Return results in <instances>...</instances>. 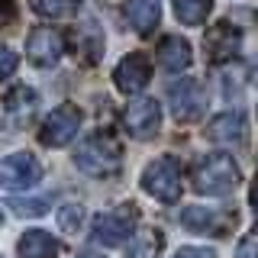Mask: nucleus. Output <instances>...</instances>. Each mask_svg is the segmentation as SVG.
<instances>
[{"label":"nucleus","mask_w":258,"mask_h":258,"mask_svg":"<svg viewBox=\"0 0 258 258\" xmlns=\"http://www.w3.org/2000/svg\"><path fill=\"white\" fill-rule=\"evenodd\" d=\"M78 55L84 64H97L103 58V29L97 20H87L78 29Z\"/></svg>","instance_id":"obj_18"},{"label":"nucleus","mask_w":258,"mask_h":258,"mask_svg":"<svg viewBox=\"0 0 258 258\" xmlns=\"http://www.w3.org/2000/svg\"><path fill=\"white\" fill-rule=\"evenodd\" d=\"M16 255L20 258H58L61 245L45 229H26L20 236V242H16Z\"/></svg>","instance_id":"obj_17"},{"label":"nucleus","mask_w":258,"mask_h":258,"mask_svg":"<svg viewBox=\"0 0 258 258\" xmlns=\"http://www.w3.org/2000/svg\"><path fill=\"white\" fill-rule=\"evenodd\" d=\"M136 223H139V210L136 204H123V207H113V210H103V213L94 216V242L100 245H123V242L136 232Z\"/></svg>","instance_id":"obj_5"},{"label":"nucleus","mask_w":258,"mask_h":258,"mask_svg":"<svg viewBox=\"0 0 258 258\" xmlns=\"http://www.w3.org/2000/svg\"><path fill=\"white\" fill-rule=\"evenodd\" d=\"M139 187L155 197L158 204H177L184 190V168L177 155H158L145 165V171L139 177Z\"/></svg>","instance_id":"obj_3"},{"label":"nucleus","mask_w":258,"mask_h":258,"mask_svg":"<svg viewBox=\"0 0 258 258\" xmlns=\"http://www.w3.org/2000/svg\"><path fill=\"white\" fill-rule=\"evenodd\" d=\"M168 107H171V116L177 123H197V119H204L207 107H210V94H207L204 81L181 78L177 84H171V91H168Z\"/></svg>","instance_id":"obj_4"},{"label":"nucleus","mask_w":258,"mask_h":258,"mask_svg":"<svg viewBox=\"0 0 258 258\" xmlns=\"http://www.w3.org/2000/svg\"><path fill=\"white\" fill-rule=\"evenodd\" d=\"M232 258H258V229H252L248 236L239 239L236 255H232Z\"/></svg>","instance_id":"obj_24"},{"label":"nucleus","mask_w":258,"mask_h":258,"mask_svg":"<svg viewBox=\"0 0 258 258\" xmlns=\"http://www.w3.org/2000/svg\"><path fill=\"white\" fill-rule=\"evenodd\" d=\"M4 110L16 126H29V119L36 116V110H39V94L32 91L29 84H16L4 94Z\"/></svg>","instance_id":"obj_15"},{"label":"nucleus","mask_w":258,"mask_h":258,"mask_svg":"<svg viewBox=\"0 0 258 258\" xmlns=\"http://www.w3.org/2000/svg\"><path fill=\"white\" fill-rule=\"evenodd\" d=\"M155 58H158V64L168 71V75H181V71L190 68L194 48H190V42L184 36H165L158 42V48H155Z\"/></svg>","instance_id":"obj_14"},{"label":"nucleus","mask_w":258,"mask_h":258,"mask_svg":"<svg viewBox=\"0 0 258 258\" xmlns=\"http://www.w3.org/2000/svg\"><path fill=\"white\" fill-rule=\"evenodd\" d=\"M0 223H4V213H0Z\"/></svg>","instance_id":"obj_30"},{"label":"nucleus","mask_w":258,"mask_h":258,"mask_svg":"<svg viewBox=\"0 0 258 258\" xmlns=\"http://www.w3.org/2000/svg\"><path fill=\"white\" fill-rule=\"evenodd\" d=\"M75 165L81 174L97 177V181L113 177L119 171V165H123V145H119V139L110 129H94L75 149Z\"/></svg>","instance_id":"obj_1"},{"label":"nucleus","mask_w":258,"mask_h":258,"mask_svg":"<svg viewBox=\"0 0 258 258\" xmlns=\"http://www.w3.org/2000/svg\"><path fill=\"white\" fill-rule=\"evenodd\" d=\"M42 181V165L32 152H13L0 158V187L7 190H26Z\"/></svg>","instance_id":"obj_8"},{"label":"nucleus","mask_w":258,"mask_h":258,"mask_svg":"<svg viewBox=\"0 0 258 258\" xmlns=\"http://www.w3.org/2000/svg\"><path fill=\"white\" fill-rule=\"evenodd\" d=\"M84 207L81 204H68V207H61L58 210V226H61V232H68V236H75V232L81 229V223H84Z\"/></svg>","instance_id":"obj_23"},{"label":"nucleus","mask_w":258,"mask_h":258,"mask_svg":"<svg viewBox=\"0 0 258 258\" xmlns=\"http://www.w3.org/2000/svg\"><path fill=\"white\" fill-rule=\"evenodd\" d=\"M126 258H158L161 255V232L158 229H139L123 242Z\"/></svg>","instance_id":"obj_19"},{"label":"nucleus","mask_w":258,"mask_h":258,"mask_svg":"<svg viewBox=\"0 0 258 258\" xmlns=\"http://www.w3.org/2000/svg\"><path fill=\"white\" fill-rule=\"evenodd\" d=\"M171 258H216V252L207 245H181Z\"/></svg>","instance_id":"obj_26"},{"label":"nucleus","mask_w":258,"mask_h":258,"mask_svg":"<svg viewBox=\"0 0 258 258\" xmlns=\"http://www.w3.org/2000/svg\"><path fill=\"white\" fill-rule=\"evenodd\" d=\"M26 55L36 68H55L64 55V36L52 26H36L26 39Z\"/></svg>","instance_id":"obj_11"},{"label":"nucleus","mask_w":258,"mask_h":258,"mask_svg":"<svg viewBox=\"0 0 258 258\" xmlns=\"http://www.w3.org/2000/svg\"><path fill=\"white\" fill-rule=\"evenodd\" d=\"M248 204H252V210H255V216H258V184L252 187V197H248Z\"/></svg>","instance_id":"obj_29"},{"label":"nucleus","mask_w":258,"mask_h":258,"mask_svg":"<svg viewBox=\"0 0 258 258\" xmlns=\"http://www.w3.org/2000/svg\"><path fill=\"white\" fill-rule=\"evenodd\" d=\"M16 68H20V58H16V52H13V48H7V45H0V81H7Z\"/></svg>","instance_id":"obj_25"},{"label":"nucleus","mask_w":258,"mask_h":258,"mask_svg":"<svg viewBox=\"0 0 258 258\" xmlns=\"http://www.w3.org/2000/svg\"><path fill=\"white\" fill-rule=\"evenodd\" d=\"M152 81V61L145 52H129L113 68V84L119 94H142Z\"/></svg>","instance_id":"obj_10"},{"label":"nucleus","mask_w":258,"mask_h":258,"mask_svg":"<svg viewBox=\"0 0 258 258\" xmlns=\"http://www.w3.org/2000/svg\"><path fill=\"white\" fill-rule=\"evenodd\" d=\"M0 258H4V255H0Z\"/></svg>","instance_id":"obj_31"},{"label":"nucleus","mask_w":258,"mask_h":258,"mask_svg":"<svg viewBox=\"0 0 258 258\" xmlns=\"http://www.w3.org/2000/svg\"><path fill=\"white\" fill-rule=\"evenodd\" d=\"M229 223H232V216L226 213L223 216V210H213V207H187L181 213V226L187 232H197V236H226L229 232Z\"/></svg>","instance_id":"obj_12"},{"label":"nucleus","mask_w":258,"mask_h":258,"mask_svg":"<svg viewBox=\"0 0 258 258\" xmlns=\"http://www.w3.org/2000/svg\"><path fill=\"white\" fill-rule=\"evenodd\" d=\"M239 181H242L239 165L226 152H207L190 168V184L204 197H226V194H232L239 187Z\"/></svg>","instance_id":"obj_2"},{"label":"nucleus","mask_w":258,"mask_h":258,"mask_svg":"<svg viewBox=\"0 0 258 258\" xmlns=\"http://www.w3.org/2000/svg\"><path fill=\"white\" fill-rule=\"evenodd\" d=\"M7 204H10L20 216H42L48 207H52V200L48 197H7Z\"/></svg>","instance_id":"obj_22"},{"label":"nucleus","mask_w":258,"mask_h":258,"mask_svg":"<svg viewBox=\"0 0 258 258\" xmlns=\"http://www.w3.org/2000/svg\"><path fill=\"white\" fill-rule=\"evenodd\" d=\"M81 123H84V113L75 103H58L39 126V142L45 149H64L75 136L81 133Z\"/></svg>","instance_id":"obj_6"},{"label":"nucleus","mask_w":258,"mask_h":258,"mask_svg":"<svg viewBox=\"0 0 258 258\" xmlns=\"http://www.w3.org/2000/svg\"><path fill=\"white\" fill-rule=\"evenodd\" d=\"M29 7L45 20H71L81 10V0H29Z\"/></svg>","instance_id":"obj_21"},{"label":"nucleus","mask_w":258,"mask_h":258,"mask_svg":"<svg viewBox=\"0 0 258 258\" xmlns=\"http://www.w3.org/2000/svg\"><path fill=\"white\" fill-rule=\"evenodd\" d=\"M204 52H207V58L213 61V64L236 61L239 52H242V32L232 26L229 20L216 23V26H210L207 36H204Z\"/></svg>","instance_id":"obj_9"},{"label":"nucleus","mask_w":258,"mask_h":258,"mask_svg":"<svg viewBox=\"0 0 258 258\" xmlns=\"http://www.w3.org/2000/svg\"><path fill=\"white\" fill-rule=\"evenodd\" d=\"M245 133H248V123H245V113L239 110H223L207 123V139L216 145H239L245 139Z\"/></svg>","instance_id":"obj_13"},{"label":"nucleus","mask_w":258,"mask_h":258,"mask_svg":"<svg viewBox=\"0 0 258 258\" xmlns=\"http://www.w3.org/2000/svg\"><path fill=\"white\" fill-rule=\"evenodd\" d=\"M16 0H0V26H10V23L16 20Z\"/></svg>","instance_id":"obj_27"},{"label":"nucleus","mask_w":258,"mask_h":258,"mask_svg":"<svg viewBox=\"0 0 258 258\" xmlns=\"http://www.w3.org/2000/svg\"><path fill=\"white\" fill-rule=\"evenodd\" d=\"M171 7H174V16L184 26H200L213 13V0H171Z\"/></svg>","instance_id":"obj_20"},{"label":"nucleus","mask_w":258,"mask_h":258,"mask_svg":"<svg viewBox=\"0 0 258 258\" xmlns=\"http://www.w3.org/2000/svg\"><path fill=\"white\" fill-rule=\"evenodd\" d=\"M123 129L139 142L155 139L161 133V107L155 97H136L123 110Z\"/></svg>","instance_id":"obj_7"},{"label":"nucleus","mask_w":258,"mask_h":258,"mask_svg":"<svg viewBox=\"0 0 258 258\" xmlns=\"http://www.w3.org/2000/svg\"><path fill=\"white\" fill-rule=\"evenodd\" d=\"M123 16L139 36H149V32H155L158 23H161V0H126Z\"/></svg>","instance_id":"obj_16"},{"label":"nucleus","mask_w":258,"mask_h":258,"mask_svg":"<svg viewBox=\"0 0 258 258\" xmlns=\"http://www.w3.org/2000/svg\"><path fill=\"white\" fill-rule=\"evenodd\" d=\"M78 258H107V255H103V252H94V248H84Z\"/></svg>","instance_id":"obj_28"}]
</instances>
